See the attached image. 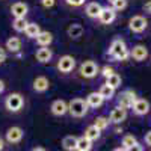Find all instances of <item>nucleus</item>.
Masks as SVG:
<instances>
[{
	"label": "nucleus",
	"instance_id": "f257e3e1",
	"mask_svg": "<svg viewBox=\"0 0 151 151\" xmlns=\"http://www.w3.org/2000/svg\"><path fill=\"white\" fill-rule=\"evenodd\" d=\"M109 55L116 60H125L130 56V52L122 40H115V41H112L109 47Z\"/></svg>",
	"mask_w": 151,
	"mask_h": 151
},
{
	"label": "nucleus",
	"instance_id": "f03ea898",
	"mask_svg": "<svg viewBox=\"0 0 151 151\" xmlns=\"http://www.w3.org/2000/svg\"><path fill=\"white\" fill-rule=\"evenodd\" d=\"M68 112L74 118H82L88 113V104L83 98H73L68 103Z\"/></svg>",
	"mask_w": 151,
	"mask_h": 151
},
{
	"label": "nucleus",
	"instance_id": "7ed1b4c3",
	"mask_svg": "<svg viewBox=\"0 0 151 151\" xmlns=\"http://www.w3.org/2000/svg\"><path fill=\"white\" fill-rule=\"evenodd\" d=\"M24 106V98L21 94L18 92H12L9 94L6 98H5V107L9 110V112H20Z\"/></svg>",
	"mask_w": 151,
	"mask_h": 151
},
{
	"label": "nucleus",
	"instance_id": "20e7f679",
	"mask_svg": "<svg viewBox=\"0 0 151 151\" xmlns=\"http://www.w3.org/2000/svg\"><path fill=\"white\" fill-rule=\"evenodd\" d=\"M5 137H6V142L11 144V145H15V144H20L24 137V130L18 125H12L9 127L5 133Z\"/></svg>",
	"mask_w": 151,
	"mask_h": 151
},
{
	"label": "nucleus",
	"instance_id": "39448f33",
	"mask_svg": "<svg viewBox=\"0 0 151 151\" xmlns=\"http://www.w3.org/2000/svg\"><path fill=\"white\" fill-rule=\"evenodd\" d=\"M147 26H148V21H147V18L142 17V15H134V17H132L130 21H129V29H130L132 32H134V33L144 32V30L147 29Z\"/></svg>",
	"mask_w": 151,
	"mask_h": 151
},
{
	"label": "nucleus",
	"instance_id": "423d86ee",
	"mask_svg": "<svg viewBox=\"0 0 151 151\" xmlns=\"http://www.w3.org/2000/svg\"><path fill=\"white\" fill-rule=\"evenodd\" d=\"M98 73V65L94 60H85L80 65V76L85 79H92Z\"/></svg>",
	"mask_w": 151,
	"mask_h": 151
},
{
	"label": "nucleus",
	"instance_id": "0eeeda50",
	"mask_svg": "<svg viewBox=\"0 0 151 151\" xmlns=\"http://www.w3.org/2000/svg\"><path fill=\"white\" fill-rule=\"evenodd\" d=\"M136 100H137V97L133 91H124L118 98V106L122 107V109H129L134 104Z\"/></svg>",
	"mask_w": 151,
	"mask_h": 151
},
{
	"label": "nucleus",
	"instance_id": "6e6552de",
	"mask_svg": "<svg viewBox=\"0 0 151 151\" xmlns=\"http://www.w3.org/2000/svg\"><path fill=\"white\" fill-rule=\"evenodd\" d=\"M56 67H58V70L60 73H70L76 67V59L73 56H70V55H65V56H62L58 60V65Z\"/></svg>",
	"mask_w": 151,
	"mask_h": 151
},
{
	"label": "nucleus",
	"instance_id": "1a4fd4ad",
	"mask_svg": "<svg viewBox=\"0 0 151 151\" xmlns=\"http://www.w3.org/2000/svg\"><path fill=\"white\" fill-rule=\"evenodd\" d=\"M29 12V6L24 2H15L11 6V14L14 15V18H26Z\"/></svg>",
	"mask_w": 151,
	"mask_h": 151
},
{
	"label": "nucleus",
	"instance_id": "9d476101",
	"mask_svg": "<svg viewBox=\"0 0 151 151\" xmlns=\"http://www.w3.org/2000/svg\"><path fill=\"white\" fill-rule=\"evenodd\" d=\"M50 110H52V113L55 116H64L68 112V103L65 101V100H55V101L52 103Z\"/></svg>",
	"mask_w": 151,
	"mask_h": 151
},
{
	"label": "nucleus",
	"instance_id": "9b49d317",
	"mask_svg": "<svg viewBox=\"0 0 151 151\" xmlns=\"http://www.w3.org/2000/svg\"><path fill=\"white\" fill-rule=\"evenodd\" d=\"M132 107H133L134 115H137V116L147 115V113L150 112V103L147 101L145 98H137L136 101H134V104H133Z\"/></svg>",
	"mask_w": 151,
	"mask_h": 151
},
{
	"label": "nucleus",
	"instance_id": "f8f14e48",
	"mask_svg": "<svg viewBox=\"0 0 151 151\" xmlns=\"http://www.w3.org/2000/svg\"><path fill=\"white\" fill-rule=\"evenodd\" d=\"M125 118H127V110L119 107V106L112 109L110 115H109V121L113 122V124H121L122 121H125Z\"/></svg>",
	"mask_w": 151,
	"mask_h": 151
},
{
	"label": "nucleus",
	"instance_id": "ddd939ff",
	"mask_svg": "<svg viewBox=\"0 0 151 151\" xmlns=\"http://www.w3.org/2000/svg\"><path fill=\"white\" fill-rule=\"evenodd\" d=\"M130 56H132L134 60H137V62H142V60H145L147 56H148V48H147L145 45H142V44H137V45H134V47L132 48Z\"/></svg>",
	"mask_w": 151,
	"mask_h": 151
},
{
	"label": "nucleus",
	"instance_id": "4468645a",
	"mask_svg": "<svg viewBox=\"0 0 151 151\" xmlns=\"http://www.w3.org/2000/svg\"><path fill=\"white\" fill-rule=\"evenodd\" d=\"M115 18H116V12H115L113 8H103L101 14H100V17H98V20L103 24H110V23L115 21Z\"/></svg>",
	"mask_w": 151,
	"mask_h": 151
},
{
	"label": "nucleus",
	"instance_id": "2eb2a0df",
	"mask_svg": "<svg viewBox=\"0 0 151 151\" xmlns=\"http://www.w3.org/2000/svg\"><path fill=\"white\" fill-rule=\"evenodd\" d=\"M35 58H36L38 62H41V64H47V62L52 60V58H53V52H52L50 48H47V47H41L40 50H36Z\"/></svg>",
	"mask_w": 151,
	"mask_h": 151
},
{
	"label": "nucleus",
	"instance_id": "dca6fc26",
	"mask_svg": "<svg viewBox=\"0 0 151 151\" xmlns=\"http://www.w3.org/2000/svg\"><path fill=\"white\" fill-rule=\"evenodd\" d=\"M48 88H50V82L45 76H38L33 80V91L36 92H45Z\"/></svg>",
	"mask_w": 151,
	"mask_h": 151
},
{
	"label": "nucleus",
	"instance_id": "f3484780",
	"mask_svg": "<svg viewBox=\"0 0 151 151\" xmlns=\"http://www.w3.org/2000/svg\"><path fill=\"white\" fill-rule=\"evenodd\" d=\"M101 11H103V6L100 5V3H97V2L88 3L86 5V9H85L86 15L89 17V18H98L100 14H101Z\"/></svg>",
	"mask_w": 151,
	"mask_h": 151
},
{
	"label": "nucleus",
	"instance_id": "a211bd4d",
	"mask_svg": "<svg viewBox=\"0 0 151 151\" xmlns=\"http://www.w3.org/2000/svg\"><path fill=\"white\" fill-rule=\"evenodd\" d=\"M86 104H88V107H92V109H97V107H100L103 104V97L100 95V92H91L89 95L86 97Z\"/></svg>",
	"mask_w": 151,
	"mask_h": 151
},
{
	"label": "nucleus",
	"instance_id": "6ab92c4d",
	"mask_svg": "<svg viewBox=\"0 0 151 151\" xmlns=\"http://www.w3.org/2000/svg\"><path fill=\"white\" fill-rule=\"evenodd\" d=\"M77 139L79 137H76L73 134L65 136L64 139H62V148L65 151H77Z\"/></svg>",
	"mask_w": 151,
	"mask_h": 151
},
{
	"label": "nucleus",
	"instance_id": "aec40b11",
	"mask_svg": "<svg viewBox=\"0 0 151 151\" xmlns=\"http://www.w3.org/2000/svg\"><path fill=\"white\" fill-rule=\"evenodd\" d=\"M21 48V40L18 36H11L6 41V50L11 53H18Z\"/></svg>",
	"mask_w": 151,
	"mask_h": 151
},
{
	"label": "nucleus",
	"instance_id": "412c9836",
	"mask_svg": "<svg viewBox=\"0 0 151 151\" xmlns=\"http://www.w3.org/2000/svg\"><path fill=\"white\" fill-rule=\"evenodd\" d=\"M41 32H42V30H41V27H40V24H38V23H29L27 27H26V30H24L26 36L30 38V40H36V38L40 36Z\"/></svg>",
	"mask_w": 151,
	"mask_h": 151
},
{
	"label": "nucleus",
	"instance_id": "4be33fe9",
	"mask_svg": "<svg viewBox=\"0 0 151 151\" xmlns=\"http://www.w3.org/2000/svg\"><path fill=\"white\" fill-rule=\"evenodd\" d=\"M100 130L95 127V125L92 124V125H89V127H86V130H85V137L88 141H91V142H94V141H97V139H100Z\"/></svg>",
	"mask_w": 151,
	"mask_h": 151
},
{
	"label": "nucleus",
	"instance_id": "5701e85b",
	"mask_svg": "<svg viewBox=\"0 0 151 151\" xmlns=\"http://www.w3.org/2000/svg\"><path fill=\"white\" fill-rule=\"evenodd\" d=\"M68 35L73 38V40H77V38H80L83 35V26L79 24V23H73L68 27Z\"/></svg>",
	"mask_w": 151,
	"mask_h": 151
},
{
	"label": "nucleus",
	"instance_id": "b1692460",
	"mask_svg": "<svg viewBox=\"0 0 151 151\" xmlns=\"http://www.w3.org/2000/svg\"><path fill=\"white\" fill-rule=\"evenodd\" d=\"M52 41H53V35L50 32H41L40 36L36 38V42L41 47H48L50 44H52Z\"/></svg>",
	"mask_w": 151,
	"mask_h": 151
},
{
	"label": "nucleus",
	"instance_id": "393cba45",
	"mask_svg": "<svg viewBox=\"0 0 151 151\" xmlns=\"http://www.w3.org/2000/svg\"><path fill=\"white\" fill-rule=\"evenodd\" d=\"M29 21L26 18H14V21H12V27H14L15 32H24L27 27Z\"/></svg>",
	"mask_w": 151,
	"mask_h": 151
},
{
	"label": "nucleus",
	"instance_id": "a878e982",
	"mask_svg": "<svg viewBox=\"0 0 151 151\" xmlns=\"http://www.w3.org/2000/svg\"><path fill=\"white\" fill-rule=\"evenodd\" d=\"M100 95H101L103 97V100H110L113 95H115V89H113V88H110L109 85H103L101 88H100Z\"/></svg>",
	"mask_w": 151,
	"mask_h": 151
},
{
	"label": "nucleus",
	"instance_id": "bb28decb",
	"mask_svg": "<svg viewBox=\"0 0 151 151\" xmlns=\"http://www.w3.org/2000/svg\"><path fill=\"white\" fill-rule=\"evenodd\" d=\"M91 148H92V142L88 141L85 136L77 139V151H91Z\"/></svg>",
	"mask_w": 151,
	"mask_h": 151
},
{
	"label": "nucleus",
	"instance_id": "cd10ccee",
	"mask_svg": "<svg viewBox=\"0 0 151 151\" xmlns=\"http://www.w3.org/2000/svg\"><path fill=\"white\" fill-rule=\"evenodd\" d=\"M109 118H106V116H97L95 118V121H94V125L95 127L101 132V130H106L107 127H109Z\"/></svg>",
	"mask_w": 151,
	"mask_h": 151
},
{
	"label": "nucleus",
	"instance_id": "c85d7f7f",
	"mask_svg": "<svg viewBox=\"0 0 151 151\" xmlns=\"http://www.w3.org/2000/svg\"><path fill=\"white\" fill-rule=\"evenodd\" d=\"M121 77H119V76L115 73V74H112L110 76V77H107L106 79V85H109L110 88H113V89H116V88H119L121 86Z\"/></svg>",
	"mask_w": 151,
	"mask_h": 151
},
{
	"label": "nucleus",
	"instance_id": "c756f323",
	"mask_svg": "<svg viewBox=\"0 0 151 151\" xmlns=\"http://www.w3.org/2000/svg\"><path fill=\"white\" fill-rule=\"evenodd\" d=\"M134 144H137V141H136V137L133 136V134H125L124 137H122V148H130V147H133Z\"/></svg>",
	"mask_w": 151,
	"mask_h": 151
},
{
	"label": "nucleus",
	"instance_id": "7c9ffc66",
	"mask_svg": "<svg viewBox=\"0 0 151 151\" xmlns=\"http://www.w3.org/2000/svg\"><path fill=\"white\" fill-rule=\"evenodd\" d=\"M112 6L115 11H122V9L127 8V0H116V2L112 3Z\"/></svg>",
	"mask_w": 151,
	"mask_h": 151
},
{
	"label": "nucleus",
	"instance_id": "2f4dec72",
	"mask_svg": "<svg viewBox=\"0 0 151 151\" xmlns=\"http://www.w3.org/2000/svg\"><path fill=\"white\" fill-rule=\"evenodd\" d=\"M101 74H103V77H104V79H107V77H110L112 74H115V70H113L112 67H109V65H106V67H103Z\"/></svg>",
	"mask_w": 151,
	"mask_h": 151
},
{
	"label": "nucleus",
	"instance_id": "473e14b6",
	"mask_svg": "<svg viewBox=\"0 0 151 151\" xmlns=\"http://www.w3.org/2000/svg\"><path fill=\"white\" fill-rule=\"evenodd\" d=\"M65 2H67L68 5L74 6V8H77V6H82V5L85 3V0H65Z\"/></svg>",
	"mask_w": 151,
	"mask_h": 151
},
{
	"label": "nucleus",
	"instance_id": "72a5a7b5",
	"mask_svg": "<svg viewBox=\"0 0 151 151\" xmlns=\"http://www.w3.org/2000/svg\"><path fill=\"white\" fill-rule=\"evenodd\" d=\"M55 3H56L55 0H41V5H42L44 8H47V9H48V8H53Z\"/></svg>",
	"mask_w": 151,
	"mask_h": 151
},
{
	"label": "nucleus",
	"instance_id": "f704fd0d",
	"mask_svg": "<svg viewBox=\"0 0 151 151\" xmlns=\"http://www.w3.org/2000/svg\"><path fill=\"white\" fill-rule=\"evenodd\" d=\"M127 151H144V147L137 142V144H134L133 147H130V148H127Z\"/></svg>",
	"mask_w": 151,
	"mask_h": 151
},
{
	"label": "nucleus",
	"instance_id": "c9c22d12",
	"mask_svg": "<svg viewBox=\"0 0 151 151\" xmlns=\"http://www.w3.org/2000/svg\"><path fill=\"white\" fill-rule=\"evenodd\" d=\"M6 60V50L3 47H0V64H3Z\"/></svg>",
	"mask_w": 151,
	"mask_h": 151
},
{
	"label": "nucleus",
	"instance_id": "e433bc0d",
	"mask_svg": "<svg viewBox=\"0 0 151 151\" xmlns=\"http://www.w3.org/2000/svg\"><path fill=\"white\" fill-rule=\"evenodd\" d=\"M145 144H147L148 147H151V130L145 134Z\"/></svg>",
	"mask_w": 151,
	"mask_h": 151
},
{
	"label": "nucleus",
	"instance_id": "4c0bfd02",
	"mask_svg": "<svg viewBox=\"0 0 151 151\" xmlns=\"http://www.w3.org/2000/svg\"><path fill=\"white\" fill-rule=\"evenodd\" d=\"M30 151H47L44 147H35V148H32Z\"/></svg>",
	"mask_w": 151,
	"mask_h": 151
},
{
	"label": "nucleus",
	"instance_id": "58836bf2",
	"mask_svg": "<svg viewBox=\"0 0 151 151\" xmlns=\"http://www.w3.org/2000/svg\"><path fill=\"white\" fill-rule=\"evenodd\" d=\"M3 91H5V82L0 80V94H3Z\"/></svg>",
	"mask_w": 151,
	"mask_h": 151
},
{
	"label": "nucleus",
	"instance_id": "ea45409f",
	"mask_svg": "<svg viewBox=\"0 0 151 151\" xmlns=\"http://www.w3.org/2000/svg\"><path fill=\"white\" fill-rule=\"evenodd\" d=\"M5 150V141H3V137H0V151H3Z\"/></svg>",
	"mask_w": 151,
	"mask_h": 151
},
{
	"label": "nucleus",
	"instance_id": "a19ab883",
	"mask_svg": "<svg viewBox=\"0 0 151 151\" xmlns=\"http://www.w3.org/2000/svg\"><path fill=\"white\" fill-rule=\"evenodd\" d=\"M113 151H127V150H125V148H122V147H118V148H115Z\"/></svg>",
	"mask_w": 151,
	"mask_h": 151
},
{
	"label": "nucleus",
	"instance_id": "79ce46f5",
	"mask_svg": "<svg viewBox=\"0 0 151 151\" xmlns=\"http://www.w3.org/2000/svg\"><path fill=\"white\" fill-rule=\"evenodd\" d=\"M145 9H147V11L150 12V14H151V3H150V5H147V6H145Z\"/></svg>",
	"mask_w": 151,
	"mask_h": 151
},
{
	"label": "nucleus",
	"instance_id": "37998d69",
	"mask_svg": "<svg viewBox=\"0 0 151 151\" xmlns=\"http://www.w3.org/2000/svg\"><path fill=\"white\" fill-rule=\"evenodd\" d=\"M107 2H109V3H113V2H116V0H107Z\"/></svg>",
	"mask_w": 151,
	"mask_h": 151
},
{
	"label": "nucleus",
	"instance_id": "c03bdc74",
	"mask_svg": "<svg viewBox=\"0 0 151 151\" xmlns=\"http://www.w3.org/2000/svg\"><path fill=\"white\" fill-rule=\"evenodd\" d=\"M150 151H151V150H150Z\"/></svg>",
	"mask_w": 151,
	"mask_h": 151
}]
</instances>
